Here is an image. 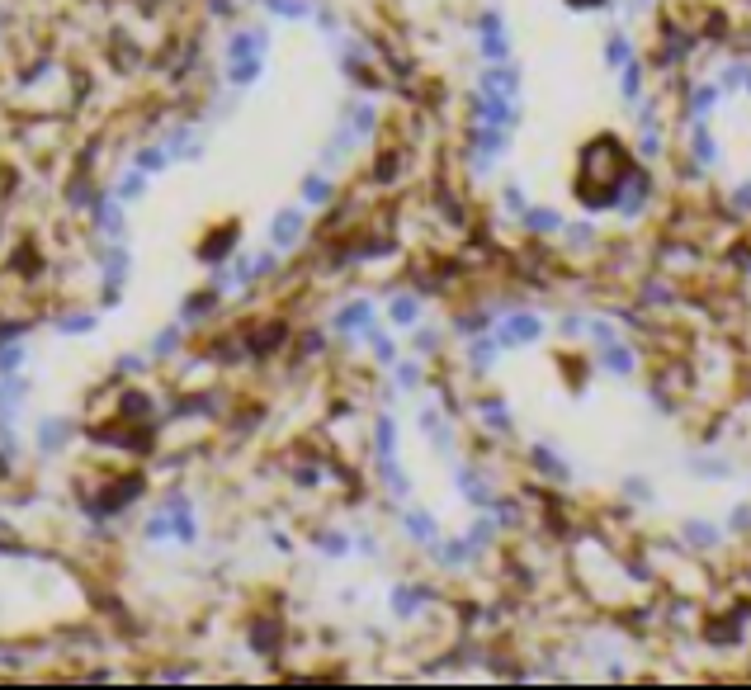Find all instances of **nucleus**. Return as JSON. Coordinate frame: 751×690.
<instances>
[{
	"instance_id": "obj_1",
	"label": "nucleus",
	"mask_w": 751,
	"mask_h": 690,
	"mask_svg": "<svg viewBox=\"0 0 751 690\" xmlns=\"http://www.w3.org/2000/svg\"><path fill=\"white\" fill-rule=\"evenodd\" d=\"M633 171V161H629V152L614 138H595L591 147H581V156H577V180H572V194L581 204H586L591 213H600V189L595 185H605V194H610V208H614V194H620V185H624V175Z\"/></svg>"
},
{
	"instance_id": "obj_2",
	"label": "nucleus",
	"mask_w": 751,
	"mask_h": 690,
	"mask_svg": "<svg viewBox=\"0 0 751 690\" xmlns=\"http://www.w3.org/2000/svg\"><path fill=\"white\" fill-rule=\"evenodd\" d=\"M544 332H548V322L539 317V312H529V307H506L496 317V326H492V336L501 341V350H525V345H539L544 341Z\"/></svg>"
},
{
	"instance_id": "obj_3",
	"label": "nucleus",
	"mask_w": 751,
	"mask_h": 690,
	"mask_svg": "<svg viewBox=\"0 0 751 690\" xmlns=\"http://www.w3.org/2000/svg\"><path fill=\"white\" fill-rule=\"evenodd\" d=\"M511 133L515 128H501V123H473L468 128V166L477 175H487L501 156H511Z\"/></svg>"
},
{
	"instance_id": "obj_4",
	"label": "nucleus",
	"mask_w": 751,
	"mask_h": 690,
	"mask_svg": "<svg viewBox=\"0 0 751 690\" xmlns=\"http://www.w3.org/2000/svg\"><path fill=\"white\" fill-rule=\"evenodd\" d=\"M647 199H653V180H647L643 166H633V171L624 175L620 194H614V213H620L624 223H638L643 208H647Z\"/></svg>"
},
{
	"instance_id": "obj_5",
	"label": "nucleus",
	"mask_w": 751,
	"mask_h": 690,
	"mask_svg": "<svg viewBox=\"0 0 751 690\" xmlns=\"http://www.w3.org/2000/svg\"><path fill=\"white\" fill-rule=\"evenodd\" d=\"M595 365L605 369L610 379H633V374H638V350H633L624 336H614L605 345H595Z\"/></svg>"
},
{
	"instance_id": "obj_6",
	"label": "nucleus",
	"mask_w": 751,
	"mask_h": 690,
	"mask_svg": "<svg viewBox=\"0 0 751 690\" xmlns=\"http://www.w3.org/2000/svg\"><path fill=\"white\" fill-rule=\"evenodd\" d=\"M454 492H459V497L468 501V506H477V511H492V506H496V487L482 478L477 468L459 464V459H454Z\"/></svg>"
},
{
	"instance_id": "obj_7",
	"label": "nucleus",
	"mask_w": 751,
	"mask_h": 690,
	"mask_svg": "<svg viewBox=\"0 0 751 690\" xmlns=\"http://www.w3.org/2000/svg\"><path fill=\"white\" fill-rule=\"evenodd\" d=\"M416 425H421V435L435 445V454L454 464V445H459V440H454V425L440 417V407H421V412H416Z\"/></svg>"
},
{
	"instance_id": "obj_8",
	"label": "nucleus",
	"mask_w": 751,
	"mask_h": 690,
	"mask_svg": "<svg viewBox=\"0 0 751 690\" xmlns=\"http://www.w3.org/2000/svg\"><path fill=\"white\" fill-rule=\"evenodd\" d=\"M426 605H430V586H421V582H397V586L388 591L392 619H416Z\"/></svg>"
},
{
	"instance_id": "obj_9",
	"label": "nucleus",
	"mask_w": 751,
	"mask_h": 690,
	"mask_svg": "<svg viewBox=\"0 0 751 690\" xmlns=\"http://www.w3.org/2000/svg\"><path fill=\"white\" fill-rule=\"evenodd\" d=\"M501 355H506V350H501V341L492 332H477V336L463 341V365H468L473 374H492Z\"/></svg>"
},
{
	"instance_id": "obj_10",
	"label": "nucleus",
	"mask_w": 751,
	"mask_h": 690,
	"mask_svg": "<svg viewBox=\"0 0 751 690\" xmlns=\"http://www.w3.org/2000/svg\"><path fill=\"white\" fill-rule=\"evenodd\" d=\"M402 534L411 539V544H421V549H435L440 544V516L435 511H426V506H411V511L402 516Z\"/></svg>"
},
{
	"instance_id": "obj_11",
	"label": "nucleus",
	"mask_w": 751,
	"mask_h": 690,
	"mask_svg": "<svg viewBox=\"0 0 751 690\" xmlns=\"http://www.w3.org/2000/svg\"><path fill=\"white\" fill-rule=\"evenodd\" d=\"M331 326H336L341 336H369V326H374V299H350L336 317H331Z\"/></svg>"
},
{
	"instance_id": "obj_12",
	"label": "nucleus",
	"mask_w": 751,
	"mask_h": 690,
	"mask_svg": "<svg viewBox=\"0 0 751 690\" xmlns=\"http://www.w3.org/2000/svg\"><path fill=\"white\" fill-rule=\"evenodd\" d=\"M303 232H308L303 208H279V213H274V223H270V241H274V251H293V246L303 241Z\"/></svg>"
},
{
	"instance_id": "obj_13",
	"label": "nucleus",
	"mask_w": 751,
	"mask_h": 690,
	"mask_svg": "<svg viewBox=\"0 0 751 690\" xmlns=\"http://www.w3.org/2000/svg\"><path fill=\"white\" fill-rule=\"evenodd\" d=\"M690 161H695V171H709L723 161L719 138L709 133V119H690Z\"/></svg>"
},
{
	"instance_id": "obj_14",
	"label": "nucleus",
	"mask_w": 751,
	"mask_h": 690,
	"mask_svg": "<svg viewBox=\"0 0 751 690\" xmlns=\"http://www.w3.org/2000/svg\"><path fill=\"white\" fill-rule=\"evenodd\" d=\"M529 464L539 468L548 483H562V487L572 483V464H567V459L553 450V440H539V445H529Z\"/></svg>"
},
{
	"instance_id": "obj_15",
	"label": "nucleus",
	"mask_w": 751,
	"mask_h": 690,
	"mask_svg": "<svg viewBox=\"0 0 751 690\" xmlns=\"http://www.w3.org/2000/svg\"><path fill=\"white\" fill-rule=\"evenodd\" d=\"M165 506V511H171V525H175V539H180V544H194V539H198V525H194V501L185 497V492H171V497H165L161 501Z\"/></svg>"
},
{
	"instance_id": "obj_16",
	"label": "nucleus",
	"mask_w": 751,
	"mask_h": 690,
	"mask_svg": "<svg viewBox=\"0 0 751 690\" xmlns=\"http://www.w3.org/2000/svg\"><path fill=\"white\" fill-rule=\"evenodd\" d=\"M165 152H171V161H198L208 147H204V138H198V128L175 123L171 133H165Z\"/></svg>"
},
{
	"instance_id": "obj_17",
	"label": "nucleus",
	"mask_w": 751,
	"mask_h": 690,
	"mask_svg": "<svg viewBox=\"0 0 751 690\" xmlns=\"http://www.w3.org/2000/svg\"><path fill=\"white\" fill-rule=\"evenodd\" d=\"M341 119L350 123V133H355L359 142H369V138L378 133V105H374V100H350Z\"/></svg>"
},
{
	"instance_id": "obj_18",
	"label": "nucleus",
	"mask_w": 751,
	"mask_h": 690,
	"mask_svg": "<svg viewBox=\"0 0 751 690\" xmlns=\"http://www.w3.org/2000/svg\"><path fill=\"white\" fill-rule=\"evenodd\" d=\"M680 539H686L690 549L709 553V549H719V544H723V530H719V525H709L705 516H690L686 525H680Z\"/></svg>"
},
{
	"instance_id": "obj_19",
	"label": "nucleus",
	"mask_w": 751,
	"mask_h": 690,
	"mask_svg": "<svg viewBox=\"0 0 751 690\" xmlns=\"http://www.w3.org/2000/svg\"><path fill=\"white\" fill-rule=\"evenodd\" d=\"M95 227L105 232L109 241H123V232H128V223H123V199L114 194V199H99L95 204Z\"/></svg>"
},
{
	"instance_id": "obj_20",
	"label": "nucleus",
	"mask_w": 751,
	"mask_h": 690,
	"mask_svg": "<svg viewBox=\"0 0 751 690\" xmlns=\"http://www.w3.org/2000/svg\"><path fill=\"white\" fill-rule=\"evenodd\" d=\"M520 223L529 227V232H534V237H558L567 218H562V213H558V208H548V204H529Z\"/></svg>"
},
{
	"instance_id": "obj_21",
	"label": "nucleus",
	"mask_w": 751,
	"mask_h": 690,
	"mask_svg": "<svg viewBox=\"0 0 751 690\" xmlns=\"http://www.w3.org/2000/svg\"><path fill=\"white\" fill-rule=\"evenodd\" d=\"M378 478H383V492H388L392 501H407L411 497V478H407V468L397 464V454L392 459H378Z\"/></svg>"
},
{
	"instance_id": "obj_22",
	"label": "nucleus",
	"mask_w": 751,
	"mask_h": 690,
	"mask_svg": "<svg viewBox=\"0 0 751 690\" xmlns=\"http://www.w3.org/2000/svg\"><path fill=\"white\" fill-rule=\"evenodd\" d=\"M477 417H482V425H487L492 435H511L515 431V417H511V407L501 402V398H482L477 402Z\"/></svg>"
},
{
	"instance_id": "obj_23",
	"label": "nucleus",
	"mask_w": 751,
	"mask_h": 690,
	"mask_svg": "<svg viewBox=\"0 0 751 690\" xmlns=\"http://www.w3.org/2000/svg\"><path fill=\"white\" fill-rule=\"evenodd\" d=\"M686 468L695 473V478H705V483H723V478H732V459H719V454H690Z\"/></svg>"
},
{
	"instance_id": "obj_24",
	"label": "nucleus",
	"mask_w": 751,
	"mask_h": 690,
	"mask_svg": "<svg viewBox=\"0 0 751 690\" xmlns=\"http://www.w3.org/2000/svg\"><path fill=\"white\" fill-rule=\"evenodd\" d=\"M633 57H638L633 38L624 34V29H610V34H605V67H610V72H620V67H629Z\"/></svg>"
},
{
	"instance_id": "obj_25",
	"label": "nucleus",
	"mask_w": 751,
	"mask_h": 690,
	"mask_svg": "<svg viewBox=\"0 0 751 690\" xmlns=\"http://www.w3.org/2000/svg\"><path fill=\"white\" fill-rule=\"evenodd\" d=\"M719 95H723L719 80H705V86H695V90H690V119H713V109H719Z\"/></svg>"
},
{
	"instance_id": "obj_26",
	"label": "nucleus",
	"mask_w": 751,
	"mask_h": 690,
	"mask_svg": "<svg viewBox=\"0 0 751 690\" xmlns=\"http://www.w3.org/2000/svg\"><path fill=\"white\" fill-rule=\"evenodd\" d=\"M397 454V421L392 412H378L374 421V459H392Z\"/></svg>"
},
{
	"instance_id": "obj_27",
	"label": "nucleus",
	"mask_w": 751,
	"mask_h": 690,
	"mask_svg": "<svg viewBox=\"0 0 751 690\" xmlns=\"http://www.w3.org/2000/svg\"><path fill=\"white\" fill-rule=\"evenodd\" d=\"M496 530H501V520L482 511V516L468 525V530H463V539L473 544V553H482V549H492V544H496Z\"/></svg>"
},
{
	"instance_id": "obj_28",
	"label": "nucleus",
	"mask_w": 751,
	"mask_h": 690,
	"mask_svg": "<svg viewBox=\"0 0 751 690\" xmlns=\"http://www.w3.org/2000/svg\"><path fill=\"white\" fill-rule=\"evenodd\" d=\"M477 53H482V62H511V29L477 34Z\"/></svg>"
},
{
	"instance_id": "obj_29",
	"label": "nucleus",
	"mask_w": 751,
	"mask_h": 690,
	"mask_svg": "<svg viewBox=\"0 0 751 690\" xmlns=\"http://www.w3.org/2000/svg\"><path fill=\"white\" fill-rule=\"evenodd\" d=\"M388 322L392 326H416L421 322V299H416V293H397L388 303Z\"/></svg>"
},
{
	"instance_id": "obj_30",
	"label": "nucleus",
	"mask_w": 751,
	"mask_h": 690,
	"mask_svg": "<svg viewBox=\"0 0 751 690\" xmlns=\"http://www.w3.org/2000/svg\"><path fill=\"white\" fill-rule=\"evenodd\" d=\"M620 95H624L629 105L643 100V62H638V57H633L629 67H620Z\"/></svg>"
},
{
	"instance_id": "obj_31",
	"label": "nucleus",
	"mask_w": 751,
	"mask_h": 690,
	"mask_svg": "<svg viewBox=\"0 0 751 690\" xmlns=\"http://www.w3.org/2000/svg\"><path fill=\"white\" fill-rule=\"evenodd\" d=\"M572 251H586V246H595V223L591 218H581V223H562V232H558Z\"/></svg>"
},
{
	"instance_id": "obj_32",
	"label": "nucleus",
	"mask_w": 751,
	"mask_h": 690,
	"mask_svg": "<svg viewBox=\"0 0 751 690\" xmlns=\"http://www.w3.org/2000/svg\"><path fill=\"white\" fill-rule=\"evenodd\" d=\"M331 194H336V185L322 175V171H312V175H303V204H331Z\"/></svg>"
},
{
	"instance_id": "obj_33",
	"label": "nucleus",
	"mask_w": 751,
	"mask_h": 690,
	"mask_svg": "<svg viewBox=\"0 0 751 690\" xmlns=\"http://www.w3.org/2000/svg\"><path fill=\"white\" fill-rule=\"evenodd\" d=\"M364 341H369V350H374V359H378V365H388V369L397 365V345H392V336L383 332L378 322L369 326V336H364Z\"/></svg>"
},
{
	"instance_id": "obj_34",
	"label": "nucleus",
	"mask_w": 751,
	"mask_h": 690,
	"mask_svg": "<svg viewBox=\"0 0 751 690\" xmlns=\"http://www.w3.org/2000/svg\"><path fill=\"white\" fill-rule=\"evenodd\" d=\"M265 10L279 14V20H312L316 14L312 0H265Z\"/></svg>"
},
{
	"instance_id": "obj_35",
	"label": "nucleus",
	"mask_w": 751,
	"mask_h": 690,
	"mask_svg": "<svg viewBox=\"0 0 751 690\" xmlns=\"http://www.w3.org/2000/svg\"><path fill=\"white\" fill-rule=\"evenodd\" d=\"M132 166L147 171V175H152V171H165V166H171V152H165V142H152V147H142V152L132 156Z\"/></svg>"
},
{
	"instance_id": "obj_36",
	"label": "nucleus",
	"mask_w": 751,
	"mask_h": 690,
	"mask_svg": "<svg viewBox=\"0 0 751 690\" xmlns=\"http://www.w3.org/2000/svg\"><path fill=\"white\" fill-rule=\"evenodd\" d=\"M501 208H506L511 218H525V208H529V194L520 189V180H506V185H501Z\"/></svg>"
},
{
	"instance_id": "obj_37",
	"label": "nucleus",
	"mask_w": 751,
	"mask_h": 690,
	"mask_svg": "<svg viewBox=\"0 0 751 690\" xmlns=\"http://www.w3.org/2000/svg\"><path fill=\"white\" fill-rule=\"evenodd\" d=\"M747 76H751V62H728V67L719 72V86H723V95L732 90V95H738V90H747Z\"/></svg>"
},
{
	"instance_id": "obj_38",
	"label": "nucleus",
	"mask_w": 751,
	"mask_h": 690,
	"mask_svg": "<svg viewBox=\"0 0 751 690\" xmlns=\"http://www.w3.org/2000/svg\"><path fill=\"white\" fill-rule=\"evenodd\" d=\"M316 549H322L326 558H345L350 549H355V539H350V534H336V530H322V534H316Z\"/></svg>"
},
{
	"instance_id": "obj_39",
	"label": "nucleus",
	"mask_w": 751,
	"mask_h": 690,
	"mask_svg": "<svg viewBox=\"0 0 751 690\" xmlns=\"http://www.w3.org/2000/svg\"><path fill=\"white\" fill-rule=\"evenodd\" d=\"M114 194H119V199L123 204H132V199H142V194H147V171H138V166H132L123 180H119V189H114Z\"/></svg>"
},
{
	"instance_id": "obj_40",
	"label": "nucleus",
	"mask_w": 751,
	"mask_h": 690,
	"mask_svg": "<svg viewBox=\"0 0 751 690\" xmlns=\"http://www.w3.org/2000/svg\"><path fill=\"white\" fill-rule=\"evenodd\" d=\"M218 299H223L218 289H204V299H190L185 307H180V317H185V322H198V317H208V312H213V303H218Z\"/></svg>"
},
{
	"instance_id": "obj_41",
	"label": "nucleus",
	"mask_w": 751,
	"mask_h": 690,
	"mask_svg": "<svg viewBox=\"0 0 751 690\" xmlns=\"http://www.w3.org/2000/svg\"><path fill=\"white\" fill-rule=\"evenodd\" d=\"M440 341H444V336L435 332V326H416V332H411V350H416V355H435Z\"/></svg>"
},
{
	"instance_id": "obj_42",
	"label": "nucleus",
	"mask_w": 751,
	"mask_h": 690,
	"mask_svg": "<svg viewBox=\"0 0 751 690\" xmlns=\"http://www.w3.org/2000/svg\"><path fill=\"white\" fill-rule=\"evenodd\" d=\"M392 369H397V388L402 392L421 388V359H402V365H392Z\"/></svg>"
},
{
	"instance_id": "obj_43",
	"label": "nucleus",
	"mask_w": 751,
	"mask_h": 690,
	"mask_svg": "<svg viewBox=\"0 0 751 690\" xmlns=\"http://www.w3.org/2000/svg\"><path fill=\"white\" fill-rule=\"evenodd\" d=\"M57 332H62V336H86V332H95V317H90V312H76V317H62V322H57Z\"/></svg>"
},
{
	"instance_id": "obj_44",
	"label": "nucleus",
	"mask_w": 751,
	"mask_h": 690,
	"mask_svg": "<svg viewBox=\"0 0 751 690\" xmlns=\"http://www.w3.org/2000/svg\"><path fill=\"white\" fill-rule=\"evenodd\" d=\"M66 435H72V421H47V425H43V450H47V454L62 450Z\"/></svg>"
},
{
	"instance_id": "obj_45",
	"label": "nucleus",
	"mask_w": 751,
	"mask_h": 690,
	"mask_svg": "<svg viewBox=\"0 0 751 690\" xmlns=\"http://www.w3.org/2000/svg\"><path fill=\"white\" fill-rule=\"evenodd\" d=\"M175 345H180V326H161V336L152 341V359L175 355Z\"/></svg>"
},
{
	"instance_id": "obj_46",
	"label": "nucleus",
	"mask_w": 751,
	"mask_h": 690,
	"mask_svg": "<svg viewBox=\"0 0 751 690\" xmlns=\"http://www.w3.org/2000/svg\"><path fill=\"white\" fill-rule=\"evenodd\" d=\"M123 417H132V421L152 417V398H147V392H128V398H123Z\"/></svg>"
},
{
	"instance_id": "obj_47",
	"label": "nucleus",
	"mask_w": 751,
	"mask_h": 690,
	"mask_svg": "<svg viewBox=\"0 0 751 690\" xmlns=\"http://www.w3.org/2000/svg\"><path fill=\"white\" fill-rule=\"evenodd\" d=\"M24 365V345H10V350H0V379H10L14 369Z\"/></svg>"
},
{
	"instance_id": "obj_48",
	"label": "nucleus",
	"mask_w": 751,
	"mask_h": 690,
	"mask_svg": "<svg viewBox=\"0 0 751 690\" xmlns=\"http://www.w3.org/2000/svg\"><path fill=\"white\" fill-rule=\"evenodd\" d=\"M728 204H732V213H751V180H742V185H732Z\"/></svg>"
},
{
	"instance_id": "obj_49",
	"label": "nucleus",
	"mask_w": 751,
	"mask_h": 690,
	"mask_svg": "<svg viewBox=\"0 0 751 690\" xmlns=\"http://www.w3.org/2000/svg\"><path fill=\"white\" fill-rule=\"evenodd\" d=\"M728 530H751V501H742V506H732V511H728Z\"/></svg>"
},
{
	"instance_id": "obj_50",
	"label": "nucleus",
	"mask_w": 751,
	"mask_h": 690,
	"mask_svg": "<svg viewBox=\"0 0 751 690\" xmlns=\"http://www.w3.org/2000/svg\"><path fill=\"white\" fill-rule=\"evenodd\" d=\"M624 497H633V501H653V487H647V478H624Z\"/></svg>"
},
{
	"instance_id": "obj_51",
	"label": "nucleus",
	"mask_w": 751,
	"mask_h": 690,
	"mask_svg": "<svg viewBox=\"0 0 751 690\" xmlns=\"http://www.w3.org/2000/svg\"><path fill=\"white\" fill-rule=\"evenodd\" d=\"M355 549L369 553V558H378V539H374V534H355Z\"/></svg>"
},
{
	"instance_id": "obj_52",
	"label": "nucleus",
	"mask_w": 751,
	"mask_h": 690,
	"mask_svg": "<svg viewBox=\"0 0 751 690\" xmlns=\"http://www.w3.org/2000/svg\"><path fill=\"white\" fill-rule=\"evenodd\" d=\"M119 369H123V374H138V369H142V355H123Z\"/></svg>"
},
{
	"instance_id": "obj_53",
	"label": "nucleus",
	"mask_w": 751,
	"mask_h": 690,
	"mask_svg": "<svg viewBox=\"0 0 751 690\" xmlns=\"http://www.w3.org/2000/svg\"><path fill=\"white\" fill-rule=\"evenodd\" d=\"M572 10H600V5H610V0H567Z\"/></svg>"
},
{
	"instance_id": "obj_54",
	"label": "nucleus",
	"mask_w": 751,
	"mask_h": 690,
	"mask_svg": "<svg viewBox=\"0 0 751 690\" xmlns=\"http://www.w3.org/2000/svg\"><path fill=\"white\" fill-rule=\"evenodd\" d=\"M633 5H647V0H633Z\"/></svg>"
},
{
	"instance_id": "obj_55",
	"label": "nucleus",
	"mask_w": 751,
	"mask_h": 690,
	"mask_svg": "<svg viewBox=\"0 0 751 690\" xmlns=\"http://www.w3.org/2000/svg\"><path fill=\"white\" fill-rule=\"evenodd\" d=\"M747 90H751V76H747Z\"/></svg>"
}]
</instances>
